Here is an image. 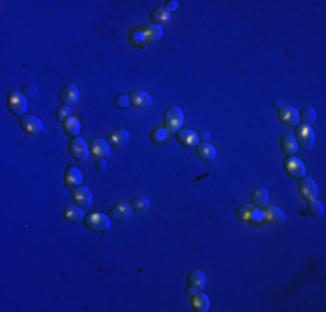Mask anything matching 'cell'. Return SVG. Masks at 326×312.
I'll return each instance as SVG.
<instances>
[{"label":"cell","mask_w":326,"mask_h":312,"mask_svg":"<svg viewBox=\"0 0 326 312\" xmlns=\"http://www.w3.org/2000/svg\"><path fill=\"white\" fill-rule=\"evenodd\" d=\"M295 139H297L298 146H302V149H312V146H314V130H312L311 127H305V125H300V127L297 128V135H295Z\"/></svg>","instance_id":"52a82bcc"},{"label":"cell","mask_w":326,"mask_h":312,"mask_svg":"<svg viewBox=\"0 0 326 312\" xmlns=\"http://www.w3.org/2000/svg\"><path fill=\"white\" fill-rule=\"evenodd\" d=\"M63 215H64V219H66L68 222H73V224L85 220V212H83V208H80L78 205L66 206V208L63 210Z\"/></svg>","instance_id":"ac0fdd59"},{"label":"cell","mask_w":326,"mask_h":312,"mask_svg":"<svg viewBox=\"0 0 326 312\" xmlns=\"http://www.w3.org/2000/svg\"><path fill=\"white\" fill-rule=\"evenodd\" d=\"M285 170L293 179L305 177V165L298 158H295V156H288L286 160H285Z\"/></svg>","instance_id":"8992f818"},{"label":"cell","mask_w":326,"mask_h":312,"mask_svg":"<svg viewBox=\"0 0 326 312\" xmlns=\"http://www.w3.org/2000/svg\"><path fill=\"white\" fill-rule=\"evenodd\" d=\"M316 110L314 108H305L304 111H302V117H300V120H302V125H305V127H312L314 125V121H316Z\"/></svg>","instance_id":"f546056e"},{"label":"cell","mask_w":326,"mask_h":312,"mask_svg":"<svg viewBox=\"0 0 326 312\" xmlns=\"http://www.w3.org/2000/svg\"><path fill=\"white\" fill-rule=\"evenodd\" d=\"M198 135H200V142H208L210 141V134H208V132L203 130L202 134H198Z\"/></svg>","instance_id":"f35d334b"},{"label":"cell","mask_w":326,"mask_h":312,"mask_svg":"<svg viewBox=\"0 0 326 312\" xmlns=\"http://www.w3.org/2000/svg\"><path fill=\"white\" fill-rule=\"evenodd\" d=\"M82 181H83V175L78 168L71 167L64 172V182H66V188L70 189H77L78 186H82Z\"/></svg>","instance_id":"e0dca14e"},{"label":"cell","mask_w":326,"mask_h":312,"mask_svg":"<svg viewBox=\"0 0 326 312\" xmlns=\"http://www.w3.org/2000/svg\"><path fill=\"white\" fill-rule=\"evenodd\" d=\"M168 139V130L163 125H160V127H156L155 130L151 132V141L155 142V144H163V142H167Z\"/></svg>","instance_id":"83f0119b"},{"label":"cell","mask_w":326,"mask_h":312,"mask_svg":"<svg viewBox=\"0 0 326 312\" xmlns=\"http://www.w3.org/2000/svg\"><path fill=\"white\" fill-rule=\"evenodd\" d=\"M177 139L182 146L186 148H193V146H198L200 144V135L196 134L195 130H189V128H184V130H179L177 132Z\"/></svg>","instance_id":"2e32d148"},{"label":"cell","mask_w":326,"mask_h":312,"mask_svg":"<svg viewBox=\"0 0 326 312\" xmlns=\"http://www.w3.org/2000/svg\"><path fill=\"white\" fill-rule=\"evenodd\" d=\"M130 104L135 108H139V110H146V108L153 106V99L149 94L142 92V90H135V92L130 96Z\"/></svg>","instance_id":"4fadbf2b"},{"label":"cell","mask_w":326,"mask_h":312,"mask_svg":"<svg viewBox=\"0 0 326 312\" xmlns=\"http://www.w3.org/2000/svg\"><path fill=\"white\" fill-rule=\"evenodd\" d=\"M274 106H276V108H278V110H280V108H281V106H283V103H281V101H276V103H274Z\"/></svg>","instance_id":"60d3db41"},{"label":"cell","mask_w":326,"mask_h":312,"mask_svg":"<svg viewBox=\"0 0 326 312\" xmlns=\"http://www.w3.org/2000/svg\"><path fill=\"white\" fill-rule=\"evenodd\" d=\"M115 104H117L120 110H123V108L130 106V97L127 96H117V99H115Z\"/></svg>","instance_id":"e575fe53"},{"label":"cell","mask_w":326,"mask_h":312,"mask_svg":"<svg viewBox=\"0 0 326 312\" xmlns=\"http://www.w3.org/2000/svg\"><path fill=\"white\" fill-rule=\"evenodd\" d=\"M281 149H283V153L286 156H293L298 149V142H297V139H295V135H291V134L283 135V137H281Z\"/></svg>","instance_id":"44dd1931"},{"label":"cell","mask_w":326,"mask_h":312,"mask_svg":"<svg viewBox=\"0 0 326 312\" xmlns=\"http://www.w3.org/2000/svg\"><path fill=\"white\" fill-rule=\"evenodd\" d=\"M153 19H155V25H163V23H167L170 19V12L167 11V7H156L153 11Z\"/></svg>","instance_id":"f1b7e54d"},{"label":"cell","mask_w":326,"mask_h":312,"mask_svg":"<svg viewBox=\"0 0 326 312\" xmlns=\"http://www.w3.org/2000/svg\"><path fill=\"white\" fill-rule=\"evenodd\" d=\"M70 117H71V108H70V106H64V104H63V106L57 108L56 118H57L59 121H66Z\"/></svg>","instance_id":"d6a6232c"},{"label":"cell","mask_w":326,"mask_h":312,"mask_svg":"<svg viewBox=\"0 0 326 312\" xmlns=\"http://www.w3.org/2000/svg\"><path fill=\"white\" fill-rule=\"evenodd\" d=\"M193 309H195L196 312H206L210 309L208 297H206L203 291L195 293V297H193Z\"/></svg>","instance_id":"cb8c5ba5"},{"label":"cell","mask_w":326,"mask_h":312,"mask_svg":"<svg viewBox=\"0 0 326 312\" xmlns=\"http://www.w3.org/2000/svg\"><path fill=\"white\" fill-rule=\"evenodd\" d=\"M280 120L283 121L285 125H288V127H297V125H300V115H298V111L295 110L293 106H288V104H283V106L280 108Z\"/></svg>","instance_id":"ba28073f"},{"label":"cell","mask_w":326,"mask_h":312,"mask_svg":"<svg viewBox=\"0 0 326 312\" xmlns=\"http://www.w3.org/2000/svg\"><path fill=\"white\" fill-rule=\"evenodd\" d=\"M132 213H134L132 206L128 205V203H125V201H120V203H117V205H115L113 208L110 210V219L122 222V220H128V219H130Z\"/></svg>","instance_id":"8fae6325"},{"label":"cell","mask_w":326,"mask_h":312,"mask_svg":"<svg viewBox=\"0 0 326 312\" xmlns=\"http://www.w3.org/2000/svg\"><path fill=\"white\" fill-rule=\"evenodd\" d=\"M78 97H80V94H78V87L77 85H70L66 87V89L61 92V103L64 104V106H73V104L78 103Z\"/></svg>","instance_id":"ffe728a7"},{"label":"cell","mask_w":326,"mask_h":312,"mask_svg":"<svg viewBox=\"0 0 326 312\" xmlns=\"http://www.w3.org/2000/svg\"><path fill=\"white\" fill-rule=\"evenodd\" d=\"M266 220L271 224H283L285 220H286V215H285L283 210L278 208V206H269L266 212Z\"/></svg>","instance_id":"d4e9b609"},{"label":"cell","mask_w":326,"mask_h":312,"mask_svg":"<svg viewBox=\"0 0 326 312\" xmlns=\"http://www.w3.org/2000/svg\"><path fill=\"white\" fill-rule=\"evenodd\" d=\"M63 125H64V132H66L70 137H78L80 135V132H82V125H80V120H78L77 117H73L71 115L70 118H68L66 121H63Z\"/></svg>","instance_id":"7402d4cb"},{"label":"cell","mask_w":326,"mask_h":312,"mask_svg":"<svg viewBox=\"0 0 326 312\" xmlns=\"http://www.w3.org/2000/svg\"><path fill=\"white\" fill-rule=\"evenodd\" d=\"M267 201H269V191H267V189L260 188V189H257V191L253 193L252 203L257 206V208H262V206H266Z\"/></svg>","instance_id":"484cf974"},{"label":"cell","mask_w":326,"mask_h":312,"mask_svg":"<svg viewBox=\"0 0 326 312\" xmlns=\"http://www.w3.org/2000/svg\"><path fill=\"white\" fill-rule=\"evenodd\" d=\"M73 199L80 208L87 210L92 205V193L85 186H78L77 189H73Z\"/></svg>","instance_id":"30bf717a"},{"label":"cell","mask_w":326,"mask_h":312,"mask_svg":"<svg viewBox=\"0 0 326 312\" xmlns=\"http://www.w3.org/2000/svg\"><path fill=\"white\" fill-rule=\"evenodd\" d=\"M19 123H21L23 130L28 132V134H32V135H43V134H45L43 123L37 117L23 115V117H19Z\"/></svg>","instance_id":"5b68a950"},{"label":"cell","mask_w":326,"mask_h":312,"mask_svg":"<svg viewBox=\"0 0 326 312\" xmlns=\"http://www.w3.org/2000/svg\"><path fill=\"white\" fill-rule=\"evenodd\" d=\"M90 151H92V155L96 156L97 160H108L111 156V146L104 139H94L90 142Z\"/></svg>","instance_id":"9c48e42d"},{"label":"cell","mask_w":326,"mask_h":312,"mask_svg":"<svg viewBox=\"0 0 326 312\" xmlns=\"http://www.w3.org/2000/svg\"><path fill=\"white\" fill-rule=\"evenodd\" d=\"M184 123V115H182V110L179 106H172L167 110L165 113V123L163 127L167 128L168 132H179Z\"/></svg>","instance_id":"3957f363"},{"label":"cell","mask_w":326,"mask_h":312,"mask_svg":"<svg viewBox=\"0 0 326 312\" xmlns=\"http://www.w3.org/2000/svg\"><path fill=\"white\" fill-rule=\"evenodd\" d=\"M252 210H253V205H250V203H244V205H241L240 210H238V217H240V220H243V222H248L250 215H252Z\"/></svg>","instance_id":"1f68e13d"},{"label":"cell","mask_w":326,"mask_h":312,"mask_svg":"<svg viewBox=\"0 0 326 312\" xmlns=\"http://www.w3.org/2000/svg\"><path fill=\"white\" fill-rule=\"evenodd\" d=\"M196 153H198L200 160L202 161H206V163H210V161L215 160L217 156V151L215 148H213L210 142H200L198 146H196Z\"/></svg>","instance_id":"5bb4252c"},{"label":"cell","mask_w":326,"mask_h":312,"mask_svg":"<svg viewBox=\"0 0 326 312\" xmlns=\"http://www.w3.org/2000/svg\"><path fill=\"white\" fill-rule=\"evenodd\" d=\"M323 212H325V206H323V203L319 201V199H309V213H311L312 217H321Z\"/></svg>","instance_id":"4dcf8cb0"},{"label":"cell","mask_w":326,"mask_h":312,"mask_svg":"<svg viewBox=\"0 0 326 312\" xmlns=\"http://www.w3.org/2000/svg\"><path fill=\"white\" fill-rule=\"evenodd\" d=\"M132 210H134L135 213H144L149 210V206H151V201H149V198H146V196H141V198H135L134 201H132Z\"/></svg>","instance_id":"4316f807"},{"label":"cell","mask_w":326,"mask_h":312,"mask_svg":"<svg viewBox=\"0 0 326 312\" xmlns=\"http://www.w3.org/2000/svg\"><path fill=\"white\" fill-rule=\"evenodd\" d=\"M128 139H130V134H128L125 128L122 127H117L113 132L110 134V137H108V142H110V146H117V148H120V146L127 144Z\"/></svg>","instance_id":"d6986e66"},{"label":"cell","mask_w":326,"mask_h":312,"mask_svg":"<svg viewBox=\"0 0 326 312\" xmlns=\"http://www.w3.org/2000/svg\"><path fill=\"white\" fill-rule=\"evenodd\" d=\"M165 7H167V11H168V12H170V11H175V9H179V2L172 0V2H168V4L165 5Z\"/></svg>","instance_id":"8d00e7d4"},{"label":"cell","mask_w":326,"mask_h":312,"mask_svg":"<svg viewBox=\"0 0 326 312\" xmlns=\"http://www.w3.org/2000/svg\"><path fill=\"white\" fill-rule=\"evenodd\" d=\"M26 99H28V97H26L23 92H19V90H12V92H9L7 106H9V110H11V113L18 115V117L26 115V111H28V101Z\"/></svg>","instance_id":"7a4b0ae2"},{"label":"cell","mask_w":326,"mask_h":312,"mask_svg":"<svg viewBox=\"0 0 326 312\" xmlns=\"http://www.w3.org/2000/svg\"><path fill=\"white\" fill-rule=\"evenodd\" d=\"M70 153L77 161H87L89 160L90 148L82 137H75L73 141L70 142Z\"/></svg>","instance_id":"277c9868"},{"label":"cell","mask_w":326,"mask_h":312,"mask_svg":"<svg viewBox=\"0 0 326 312\" xmlns=\"http://www.w3.org/2000/svg\"><path fill=\"white\" fill-rule=\"evenodd\" d=\"M85 226L87 229L94 231V233H108L111 227V219L104 213H89L85 215Z\"/></svg>","instance_id":"6da1fadb"},{"label":"cell","mask_w":326,"mask_h":312,"mask_svg":"<svg viewBox=\"0 0 326 312\" xmlns=\"http://www.w3.org/2000/svg\"><path fill=\"white\" fill-rule=\"evenodd\" d=\"M23 94H25L26 97H33L37 94V87H35V83H26L25 87H23V90H21Z\"/></svg>","instance_id":"d590c367"},{"label":"cell","mask_w":326,"mask_h":312,"mask_svg":"<svg viewBox=\"0 0 326 312\" xmlns=\"http://www.w3.org/2000/svg\"><path fill=\"white\" fill-rule=\"evenodd\" d=\"M195 293H198V291H195L191 286H188V288H186V295H188L189 298H193V297H195Z\"/></svg>","instance_id":"ab89813d"},{"label":"cell","mask_w":326,"mask_h":312,"mask_svg":"<svg viewBox=\"0 0 326 312\" xmlns=\"http://www.w3.org/2000/svg\"><path fill=\"white\" fill-rule=\"evenodd\" d=\"M96 167H97V170H101V172H103L104 168L108 167V160H97Z\"/></svg>","instance_id":"74e56055"},{"label":"cell","mask_w":326,"mask_h":312,"mask_svg":"<svg viewBox=\"0 0 326 312\" xmlns=\"http://www.w3.org/2000/svg\"><path fill=\"white\" fill-rule=\"evenodd\" d=\"M262 220H266V212H262V210H260V208H253L248 222H255V224H259V222H262Z\"/></svg>","instance_id":"836d02e7"},{"label":"cell","mask_w":326,"mask_h":312,"mask_svg":"<svg viewBox=\"0 0 326 312\" xmlns=\"http://www.w3.org/2000/svg\"><path fill=\"white\" fill-rule=\"evenodd\" d=\"M298 191H300L302 198L305 199H314L318 198V186L311 177H302L300 184H298Z\"/></svg>","instance_id":"7c38bea8"},{"label":"cell","mask_w":326,"mask_h":312,"mask_svg":"<svg viewBox=\"0 0 326 312\" xmlns=\"http://www.w3.org/2000/svg\"><path fill=\"white\" fill-rule=\"evenodd\" d=\"M188 281H189L188 286H191L195 291H203L205 290V286H206V277L200 269L191 271L189 276H188Z\"/></svg>","instance_id":"9a60e30c"},{"label":"cell","mask_w":326,"mask_h":312,"mask_svg":"<svg viewBox=\"0 0 326 312\" xmlns=\"http://www.w3.org/2000/svg\"><path fill=\"white\" fill-rule=\"evenodd\" d=\"M142 37H144V42H158L163 37V28L160 25H149L148 28L142 32Z\"/></svg>","instance_id":"603a6c76"}]
</instances>
